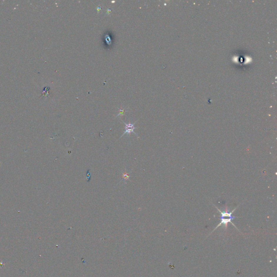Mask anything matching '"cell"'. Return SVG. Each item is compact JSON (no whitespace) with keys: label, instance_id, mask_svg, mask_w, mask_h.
<instances>
[{"label":"cell","instance_id":"cell-3","mask_svg":"<svg viewBox=\"0 0 277 277\" xmlns=\"http://www.w3.org/2000/svg\"><path fill=\"white\" fill-rule=\"evenodd\" d=\"M101 9L100 7H97V10H98L97 11H99V10H100Z\"/></svg>","mask_w":277,"mask_h":277},{"label":"cell","instance_id":"cell-2","mask_svg":"<svg viewBox=\"0 0 277 277\" xmlns=\"http://www.w3.org/2000/svg\"><path fill=\"white\" fill-rule=\"evenodd\" d=\"M124 124H125L126 125V130H125V132H124V134H122V137L126 134H130L131 133H134V130H135V127L134 126V124H126L124 122Z\"/></svg>","mask_w":277,"mask_h":277},{"label":"cell","instance_id":"cell-1","mask_svg":"<svg viewBox=\"0 0 277 277\" xmlns=\"http://www.w3.org/2000/svg\"><path fill=\"white\" fill-rule=\"evenodd\" d=\"M216 207V208H217V210H218V211L220 213V223L217 226V227L215 228V229L213 230V232H214L217 228H218V227H219V226H223V227H224L225 228L227 229V226H228V223H231V224L233 225L234 227H235L236 228H237V227L235 226V225L232 223V220L234 219L235 218H238V217H233V213L235 210L238 207V206L235 207V208L233 210H232L231 212H228V211L227 206H226V208H225V210H224L223 212L221 211V210H220L219 209H218L217 207Z\"/></svg>","mask_w":277,"mask_h":277}]
</instances>
